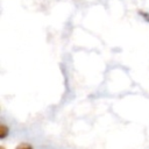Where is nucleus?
<instances>
[{"mask_svg":"<svg viewBox=\"0 0 149 149\" xmlns=\"http://www.w3.org/2000/svg\"><path fill=\"white\" fill-rule=\"evenodd\" d=\"M8 134H9V127L6 126L5 123H1L0 125V139L1 140L6 139L8 136Z\"/></svg>","mask_w":149,"mask_h":149,"instance_id":"obj_1","label":"nucleus"},{"mask_svg":"<svg viewBox=\"0 0 149 149\" xmlns=\"http://www.w3.org/2000/svg\"><path fill=\"white\" fill-rule=\"evenodd\" d=\"M15 149H33V146H31V144H29V143L23 142V143H20L19 146H16V147H15Z\"/></svg>","mask_w":149,"mask_h":149,"instance_id":"obj_2","label":"nucleus"},{"mask_svg":"<svg viewBox=\"0 0 149 149\" xmlns=\"http://www.w3.org/2000/svg\"><path fill=\"white\" fill-rule=\"evenodd\" d=\"M139 14L147 21V22H149V13H147V12H143V10H140L139 12Z\"/></svg>","mask_w":149,"mask_h":149,"instance_id":"obj_3","label":"nucleus"},{"mask_svg":"<svg viewBox=\"0 0 149 149\" xmlns=\"http://www.w3.org/2000/svg\"><path fill=\"white\" fill-rule=\"evenodd\" d=\"M0 149H5V147H0Z\"/></svg>","mask_w":149,"mask_h":149,"instance_id":"obj_4","label":"nucleus"}]
</instances>
